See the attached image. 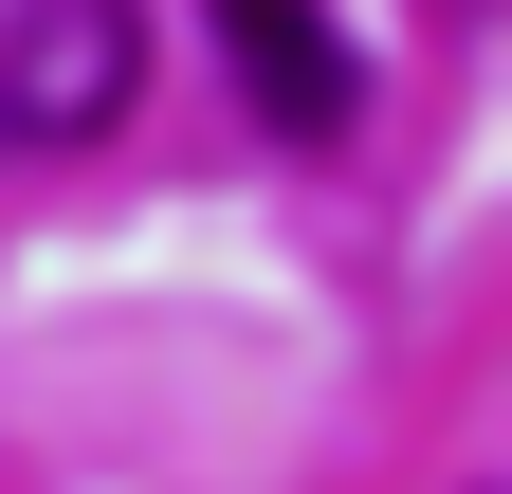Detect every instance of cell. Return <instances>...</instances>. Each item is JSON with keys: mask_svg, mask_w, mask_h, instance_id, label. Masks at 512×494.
Returning <instances> with one entry per match:
<instances>
[{"mask_svg": "<svg viewBox=\"0 0 512 494\" xmlns=\"http://www.w3.org/2000/svg\"><path fill=\"white\" fill-rule=\"evenodd\" d=\"M147 110V0H0V165H74Z\"/></svg>", "mask_w": 512, "mask_h": 494, "instance_id": "6da1fadb", "label": "cell"}, {"mask_svg": "<svg viewBox=\"0 0 512 494\" xmlns=\"http://www.w3.org/2000/svg\"><path fill=\"white\" fill-rule=\"evenodd\" d=\"M202 19H220V74L256 92V129H275V147H330L348 129V37H330V0H202Z\"/></svg>", "mask_w": 512, "mask_h": 494, "instance_id": "7a4b0ae2", "label": "cell"}]
</instances>
